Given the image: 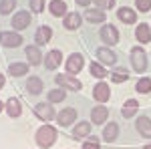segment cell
Masks as SVG:
<instances>
[{
	"label": "cell",
	"instance_id": "cell-1",
	"mask_svg": "<svg viewBox=\"0 0 151 149\" xmlns=\"http://www.w3.org/2000/svg\"><path fill=\"white\" fill-rule=\"evenodd\" d=\"M57 139H58V129L55 125H50V123L40 125L35 133V143L40 149H50L57 143Z\"/></svg>",
	"mask_w": 151,
	"mask_h": 149
},
{
	"label": "cell",
	"instance_id": "cell-2",
	"mask_svg": "<svg viewBox=\"0 0 151 149\" xmlns=\"http://www.w3.org/2000/svg\"><path fill=\"white\" fill-rule=\"evenodd\" d=\"M129 65H131V69L135 71L137 75H143L147 71V67H149V55H147V50L141 45L131 46V50H129Z\"/></svg>",
	"mask_w": 151,
	"mask_h": 149
},
{
	"label": "cell",
	"instance_id": "cell-3",
	"mask_svg": "<svg viewBox=\"0 0 151 149\" xmlns=\"http://www.w3.org/2000/svg\"><path fill=\"white\" fill-rule=\"evenodd\" d=\"M55 83H57V87H63L65 91L70 93H79L83 89V83L77 79V75H70V73H57Z\"/></svg>",
	"mask_w": 151,
	"mask_h": 149
},
{
	"label": "cell",
	"instance_id": "cell-4",
	"mask_svg": "<svg viewBox=\"0 0 151 149\" xmlns=\"http://www.w3.org/2000/svg\"><path fill=\"white\" fill-rule=\"evenodd\" d=\"M99 36H101V40H103L105 46H117L119 45V40H121V32H119V28H117L115 24H109L105 22L101 26V30H99Z\"/></svg>",
	"mask_w": 151,
	"mask_h": 149
},
{
	"label": "cell",
	"instance_id": "cell-5",
	"mask_svg": "<svg viewBox=\"0 0 151 149\" xmlns=\"http://www.w3.org/2000/svg\"><path fill=\"white\" fill-rule=\"evenodd\" d=\"M35 117L36 119H40L42 123H50V121H55V117H57V111H55V105L50 103V101H42V103L35 105Z\"/></svg>",
	"mask_w": 151,
	"mask_h": 149
},
{
	"label": "cell",
	"instance_id": "cell-6",
	"mask_svg": "<svg viewBox=\"0 0 151 149\" xmlns=\"http://www.w3.org/2000/svg\"><path fill=\"white\" fill-rule=\"evenodd\" d=\"M65 73H70V75H79L83 69H85V57L83 53H70L69 57L65 58Z\"/></svg>",
	"mask_w": 151,
	"mask_h": 149
},
{
	"label": "cell",
	"instance_id": "cell-7",
	"mask_svg": "<svg viewBox=\"0 0 151 149\" xmlns=\"http://www.w3.org/2000/svg\"><path fill=\"white\" fill-rule=\"evenodd\" d=\"M77 117H79V113H77L75 107H65V109L57 111L55 121H57L58 127H73L75 123H77Z\"/></svg>",
	"mask_w": 151,
	"mask_h": 149
},
{
	"label": "cell",
	"instance_id": "cell-8",
	"mask_svg": "<svg viewBox=\"0 0 151 149\" xmlns=\"http://www.w3.org/2000/svg\"><path fill=\"white\" fill-rule=\"evenodd\" d=\"M22 42L24 38L18 30H2L0 32V45L4 48H18V46H22Z\"/></svg>",
	"mask_w": 151,
	"mask_h": 149
},
{
	"label": "cell",
	"instance_id": "cell-9",
	"mask_svg": "<svg viewBox=\"0 0 151 149\" xmlns=\"http://www.w3.org/2000/svg\"><path fill=\"white\" fill-rule=\"evenodd\" d=\"M30 22H32V12L30 10H16L10 18L12 30H24L30 26Z\"/></svg>",
	"mask_w": 151,
	"mask_h": 149
},
{
	"label": "cell",
	"instance_id": "cell-10",
	"mask_svg": "<svg viewBox=\"0 0 151 149\" xmlns=\"http://www.w3.org/2000/svg\"><path fill=\"white\" fill-rule=\"evenodd\" d=\"M42 65H45V69H47V71H57L58 67H63V65H65L63 50H60V48H52V50H48L47 55H45Z\"/></svg>",
	"mask_w": 151,
	"mask_h": 149
},
{
	"label": "cell",
	"instance_id": "cell-11",
	"mask_svg": "<svg viewBox=\"0 0 151 149\" xmlns=\"http://www.w3.org/2000/svg\"><path fill=\"white\" fill-rule=\"evenodd\" d=\"M42 46L38 45H26L24 46V55H26V63L30 65V67H38V65H42V60H45V55H42V50H40Z\"/></svg>",
	"mask_w": 151,
	"mask_h": 149
},
{
	"label": "cell",
	"instance_id": "cell-12",
	"mask_svg": "<svg viewBox=\"0 0 151 149\" xmlns=\"http://www.w3.org/2000/svg\"><path fill=\"white\" fill-rule=\"evenodd\" d=\"M83 18L91 24H105L107 22V12L103 8H97V6H87L83 12Z\"/></svg>",
	"mask_w": 151,
	"mask_h": 149
},
{
	"label": "cell",
	"instance_id": "cell-13",
	"mask_svg": "<svg viewBox=\"0 0 151 149\" xmlns=\"http://www.w3.org/2000/svg\"><path fill=\"white\" fill-rule=\"evenodd\" d=\"M93 99L97 103H103L107 105V101L111 99V87H109V83L107 81H97L93 87Z\"/></svg>",
	"mask_w": 151,
	"mask_h": 149
},
{
	"label": "cell",
	"instance_id": "cell-14",
	"mask_svg": "<svg viewBox=\"0 0 151 149\" xmlns=\"http://www.w3.org/2000/svg\"><path fill=\"white\" fill-rule=\"evenodd\" d=\"M97 60L101 63V65H105V67H115L117 65V53L111 48V46H101V48H97Z\"/></svg>",
	"mask_w": 151,
	"mask_h": 149
},
{
	"label": "cell",
	"instance_id": "cell-15",
	"mask_svg": "<svg viewBox=\"0 0 151 149\" xmlns=\"http://www.w3.org/2000/svg\"><path fill=\"white\" fill-rule=\"evenodd\" d=\"M91 127H93L91 121H77V123L73 125V129H70V139H75V141L87 139L91 135Z\"/></svg>",
	"mask_w": 151,
	"mask_h": 149
},
{
	"label": "cell",
	"instance_id": "cell-16",
	"mask_svg": "<svg viewBox=\"0 0 151 149\" xmlns=\"http://www.w3.org/2000/svg\"><path fill=\"white\" fill-rule=\"evenodd\" d=\"M107 121H109V109H107V105L97 103L93 109H91V123L103 127Z\"/></svg>",
	"mask_w": 151,
	"mask_h": 149
},
{
	"label": "cell",
	"instance_id": "cell-17",
	"mask_svg": "<svg viewBox=\"0 0 151 149\" xmlns=\"http://www.w3.org/2000/svg\"><path fill=\"white\" fill-rule=\"evenodd\" d=\"M83 20H85V18H83L81 12L73 10V12H67V14L63 16V26H65V30H79Z\"/></svg>",
	"mask_w": 151,
	"mask_h": 149
},
{
	"label": "cell",
	"instance_id": "cell-18",
	"mask_svg": "<svg viewBox=\"0 0 151 149\" xmlns=\"http://www.w3.org/2000/svg\"><path fill=\"white\" fill-rule=\"evenodd\" d=\"M52 35H55V30H52L48 24H40V26L36 28V32H35V45L47 46L48 42L52 40Z\"/></svg>",
	"mask_w": 151,
	"mask_h": 149
},
{
	"label": "cell",
	"instance_id": "cell-19",
	"mask_svg": "<svg viewBox=\"0 0 151 149\" xmlns=\"http://www.w3.org/2000/svg\"><path fill=\"white\" fill-rule=\"evenodd\" d=\"M119 123L115 121H107L103 125V133H101V137H103L105 143H115L117 139H119Z\"/></svg>",
	"mask_w": 151,
	"mask_h": 149
},
{
	"label": "cell",
	"instance_id": "cell-20",
	"mask_svg": "<svg viewBox=\"0 0 151 149\" xmlns=\"http://www.w3.org/2000/svg\"><path fill=\"white\" fill-rule=\"evenodd\" d=\"M117 18L123 24H129V26H131V24L137 22L139 16H137V10L131 8V6H119V8H117Z\"/></svg>",
	"mask_w": 151,
	"mask_h": 149
},
{
	"label": "cell",
	"instance_id": "cell-21",
	"mask_svg": "<svg viewBox=\"0 0 151 149\" xmlns=\"http://www.w3.org/2000/svg\"><path fill=\"white\" fill-rule=\"evenodd\" d=\"M135 40L137 45H149L151 42V24L147 22H139L135 26Z\"/></svg>",
	"mask_w": 151,
	"mask_h": 149
},
{
	"label": "cell",
	"instance_id": "cell-22",
	"mask_svg": "<svg viewBox=\"0 0 151 149\" xmlns=\"http://www.w3.org/2000/svg\"><path fill=\"white\" fill-rule=\"evenodd\" d=\"M135 129H137V133H139L143 139L151 141V117H147V115H139L137 121H135Z\"/></svg>",
	"mask_w": 151,
	"mask_h": 149
},
{
	"label": "cell",
	"instance_id": "cell-23",
	"mask_svg": "<svg viewBox=\"0 0 151 149\" xmlns=\"http://www.w3.org/2000/svg\"><path fill=\"white\" fill-rule=\"evenodd\" d=\"M26 93L28 95H35V97H38L40 93H42V89H45V83H42V79L40 77H36V75H28L26 77Z\"/></svg>",
	"mask_w": 151,
	"mask_h": 149
},
{
	"label": "cell",
	"instance_id": "cell-24",
	"mask_svg": "<svg viewBox=\"0 0 151 149\" xmlns=\"http://www.w3.org/2000/svg\"><path fill=\"white\" fill-rule=\"evenodd\" d=\"M6 115L10 119H18L22 115V103L18 97H8L6 99Z\"/></svg>",
	"mask_w": 151,
	"mask_h": 149
},
{
	"label": "cell",
	"instance_id": "cell-25",
	"mask_svg": "<svg viewBox=\"0 0 151 149\" xmlns=\"http://www.w3.org/2000/svg\"><path fill=\"white\" fill-rule=\"evenodd\" d=\"M89 75L97 81H105L109 77V69H107L105 65H101L99 60H91V63H89Z\"/></svg>",
	"mask_w": 151,
	"mask_h": 149
},
{
	"label": "cell",
	"instance_id": "cell-26",
	"mask_svg": "<svg viewBox=\"0 0 151 149\" xmlns=\"http://www.w3.org/2000/svg\"><path fill=\"white\" fill-rule=\"evenodd\" d=\"M47 8H48V12H50V16H55V18H63V16L69 12V6H67L65 0H50Z\"/></svg>",
	"mask_w": 151,
	"mask_h": 149
},
{
	"label": "cell",
	"instance_id": "cell-27",
	"mask_svg": "<svg viewBox=\"0 0 151 149\" xmlns=\"http://www.w3.org/2000/svg\"><path fill=\"white\" fill-rule=\"evenodd\" d=\"M28 71H30L28 63H10L6 69V75L8 77H28Z\"/></svg>",
	"mask_w": 151,
	"mask_h": 149
},
{
	"label": "cell",
	"instance_id": "cell-28",
	"mask_svg": "<svg viewBox=\"0 0 151 149\" xmlns=\"http://www.w3.org/2000/svg\"><path fill=\"white\" fill-rule=\"evenodd\" d=\"M109 79L113 81V83H117V85H121V83L129 81V69H125V67H119V65H115L113 69L109 71Z\"/></svg>",
	"mask_w": 151,
	"mask_h": 149
},
{
	"label": "cell",
	"instance_id": "cell-29",
	"mask_svg": "<svg viewBox=\"0 0 151 149\" xmlns=\"http://www.w3.org/2000/svg\"><path fill=\"white\" fill-rule=\"evenodd\" d=\"M137 111H139V101H137V99H127V101L123 103V107H121L123 119H133Z\"/></svg>",
	"mask_w": 151,
	"mask_h": 149
},
{
	"label": "cell",
	"instance_id": "cell-30",
	"mask_svg": "<svg viewBox=\"0 0 151 149\" xmlns=\"http://www.w3.org/2000/svg\"><path fill=\"white\" fill-rule=\"evenodd\" d=\"M67 93H69V91H65L63 87L50 89V91L47 93V101H50L52 105H58V103H63V101L67 99Z\"/></svg>",
	"mask_w": 151,
	"mask_h": 149
},
{
	"label": "cell",
	"instance_id": "cell-31",
	"mask_svg": "<svg viewBox=\"0 0 151 149\" xmlns=\"http://www.w3.org/2000/svg\"><path fill=\"white\" fill-rule=\"evenodd\" d=\"M135 93L137 95H151V77H141L135 83Z\"/></svg>",
	"mask_w": 151,
	"mask_h": 149
},
{
	"label": "cell",
	"instance_id": "cell-32",
	"mask_svg": "<svg viewBox=\"0 0 151 149\" xmlns=\"http://www.w3.org/2000/svg\"><path fill=\"white\" fill-rule=\"evenodd\" d=\"M18 0H0V16H8L16 12Z\"/></svg>",
	"mask_w": 151,
	"mask_h": 149
},
{
	"label": "cell",
	"instance_id": "cell-33",
	"mask_svg": "<svg viewBox=\"0 0 151 149\" xmlns=\"http://www.w3.org/2000/svg\"><path fill=\"white\" fill-rule=\"evenodd\" d=\"M81 149H101V137H97V135H89L87 139H83Z\"/></svg>",
	"mask_w": 151,
	"mask_h": 149
},
{
	"label": "cell",
	"instance_id": "cell-34",
	"mask_svg": "<svg viewBox=\"0 0 151 149\" xmlns=\"http://www.w3.org/2000/svg\"><path fill=\"white\" fill-rule=\"evenodd\" d=\"M28 6L32 14H42L47 10V0H28Z\"/></svg>",
	"mask_w": 151,
	"mask_h": 149
},
{
	"label": "cell",
	"instance_id": "cell-35",
	"mask_svg": "<svg viewBox=\"0 0 151 149\" xmlns=\"http://www.w3.org/2000/svg\"><path fill=\"white\" fill-rule=\"evenodd\" d=\"M93 6L103 8L107 12V10H111V8H115V0H93Z\"/></svg>",
	"mask_w": 151,
	"mask_h": 149
},
{
	"label": "cell",
	"instance_id": "cell-36",
	"mask_svg": "<svg viewBox=\"0 0 151 149\" xmlns=\"http://www.w3.org/2000/svg\"><path fill=\"white\" fill-rule=\"evenodd\" d=\"M135 10L137 12H151V0H135Z\"/></svg>",
	"mask_w": 151,
	"mask_h": 149
},
{
	"label": "cell",
	"instance_id": "cell-37",
	"mask_svg": "<svg viewBox=\"0 0 151 149\" xmlns=\"http://www.w3.org/2000/svg\"><path fill=\"white\" fill-rule=\"evenodd\" d=\"M79 6H83V8H87V6H91L93 4V0H75Z\"/></svg>",
	"mask_w": 151,
	"mask_h": 149
},
{
	"label": "cell",
	"instance_id": "cell-38",
	"mask_svg": "<svg viewBox=\"0 0 151 149\" xmlns=\"http://www.w3.org/2000/svg\"><path fill=\"white\" fill-rule=\"evenodd\" d=\"M4 85H6V77H4V75L0 73V91L4 89Z\"/></svg>",
	"mask_w": 151,
	"mask_h": 149
},
{
	"label": "cell",
	"instance_id": "cell-39",
	"mask_svg": "<svg viewBox=\"0 0 151 149\" xmlns=\"http://www.w3.org/2000/svg\"><path fill=\"white\" fill-rule=\"evenodd\" d=\"M4 109H6V103H4V101H0V113H2Z\"/></svg>",
	"mask_w": 151,
	"mask_h": 149
},
{
	"label": "cell",
	"instance_id": "cell-40",
	"mask_svg": "<svg viewBox=\"0 0 151 149\" xmlns=\"http://www.w3.org/2000/svg\"><path fill=\"white\" fill-rule=\"evenodd\" d=\"M143 149H151V141L147 143V145H143Z\"/></svg>",
	"mask_w": 151,
	"mask_h": 149
}]
</instances>
